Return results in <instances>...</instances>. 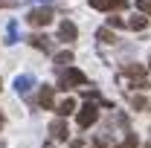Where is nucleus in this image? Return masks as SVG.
Masks as SVG:
<instances>
[{
	"instance_id": "f257e3e1",
	"label": "nucleus",
	"mask_w": 151,
	"mask_h": 148,
	"mask_svg": "<svg viewBox=\"0 0 151 148\" xmlns=\"http://www.w3.org/2000/svg\"><path fill=\"white\" fill-rule=\"evenodd\" d=\"M78 84H87V75L81 73L78 67H61V73H58V90H70V87H78Z\"/></svg>"
},
{
	"instance_id": "f03ea898",
	"label": "nucleus",
	"mask_w": 151,
	"mask_h": 148,
	"mask_svg": "<svg viewBox=\"0 0 151 148\" xmlns=\"http://www.w3.org/2000/svg\"><path fill=\"white\" fill-rule=\"evenodd\" d=\"M52 18H55L52 6H32V9L26 12V23H29L32 29H41V26H47Z\"/></svg>"
},
{
	"instance_id": "7ed1b4c3",
	"label": "nucleus",
	"mask_w": 151,
	"mask_h": 148,
	"mask_svg": "<svg viewBox=\"0 0 151 148\" xmlns=\"http://www.w3.org/2000/svg\"><path fill=\"white\" fill-rule=\"evenodd\" d=\"M125 75L134 81V87H148V67L145 64H125Z\"/></svg>"
},
{
	"instance_id": "20e7f679",
	"label": "nucleus",
	"mask_w": 151,
	"mask_h": 148,
	"mask_svg": "<svg viewBox=\"0 0 151 148\" xmlns=\"http://www.w3.org/2000/svg\"><path fill=\"white\" fill-rule=\"evenodd\" d=\"M96 119H99V108H96L93 102H87V105L78 111V128H90Z\"/></svg>"
},
{
	"instance_id": "39448f33",
	"label": "nucleus",
	"mask_w": 151,
	"mask_h": 148,
	"mask_svg": "<svg viewBox=\"0 0 151 148\" xmlns=\"http://www.w3.org/2000/svg\"><path fill=\"white\" fill-rule=\"evenodd\" d=\"M55 90H58V87H50V84L41 87V93H38V105H41L44 111H55Z\"/></svg>"
},
{
	"instance_id": "423d86ee",
	"label": "nucleus",
	"mask_w": 151,
	"mask_h": 148,
	"mask_svg": "<svg viewBox=\"0 0 151 148\" xmlns=\"http://www.w3.org/2000/svg\"><path fill=\"white\" fill-rule=\"evenodd\" d=\"M90 6L99 12H122L128 9V0H90Z\"/></svg>"
},
{
	"instance_id": "0eeeda50",
	"label": "nucleus",
	"mask_w": 151,
	"mask_h": 148,
	"mask_svg": "<svg viewBox=\"0 0 151 148\" xmlns=\"http://www.w3.org/2000/svg\"><path fill=\"white\" fill-rule=\"evenodd\" d=\"M76 38H78L76 23H73V20H61V23H58V41H64V44H73Z\"/></svg>"
},
{
	"instance_id": "6e6552de",
	"label": "nucleus",
	"mask_w": 151,
	"mask_h": 148,
	"mask_svg": "<svg viewBox=\"0 0 151 148\" xmlns=\"http://www.w3.org/2000/svg\"><path fill=\"white\" fill-rule=\"evenodd\" d=\"M12 87H15V93H20V96H26V93H29L32 87H35V75H32V73H23V75H18Z\"/></svg>"
},
{
	"instance_id": "1a4fd4ad",
	"label": "nucleus",
	"mask_w": 151,
	"mask_h": 148,
	"mask_svg": "<svg viewBox=\"0 0 151 148\" xmlns=\"http://www.w3.org/2000/svg\"><path fill=\"white\" fill-rule=\"evenodd\" d=\"M50 134H52L55 139H67V137H70V134H67V122H64V116H58L55 122L50 125Z\"/></svg>"
},
{
	"instance_id": "9d476101",
	"label": "nucleus",
	"mask_w": 151,
	"mask_h": 148,
	"mask_svg": "<svg viewBox=\"0 0 151 148\" xmlns=\"http://www.w3.org/2000/svg\"><path fill=\"white\" fill-rule=\"evenodd\" d=\"M20 32H18V20H9L6 23V44H18Z\"/></svg>"
},
{
	"instance_id": "9b49d317",
	"label": "nucleus",
	"mask_w": 151,
	"mask_h": 148,
	"mask_svg": "<svg viewBox=\"0 0 151 148\" xmlns=\"http://www.w3.org/2000/svg\"><path fill=\"white\" fill-rule=\"evenodd\" d=\"M145 26H148V18H145L142 12H139V15H134V18L128 20V29H134V32H142Z\"/></svg>"
},
{
	"instance_id": "f8f14e48",
	"label": "nucleus",
	"mask_w": 151,
	"mask_h": 148,
	"mask_svg": "<svg viewBox=\"0 0 151 148\" xmlns=\"http://www.w3.org/2000/svg\"><path fill=\"white\" fill-rule=\"evenodd\" d=\"M26 41H29V44H32L35 50H44V52L50 50V38H47V35H29Z\"/></svg>"
},
{
	"instance_id": "ddd939ff",
	"label": "nucleus",
	"mask_w": 151,
	"mask_h": 148,
	"mask_svg": "<svg viewBox=\"0 0 151 148\" xmlns=\"http://www.w3.org/2000/svg\"><path fill=\"white\" fill-rule=\"evenodd\" d=\"M55 111H58V116H70V113L76 111V99H64V102L58 105Z\"/></svg>"
},
{
	"instance_id": "4468645a",
	"label": "nucleus",
	"mask_w": 151,
	"mask_h": 148,
	"mask_svg": "<svg viewBox=\"0 0 151 148\" xmlns=\"http://www.w3.org/2000/svg\"><path fill=\"white\" fill-rule=\"evenodd\" d=\"M70 61H73V50H64V52H58V55H55V64H58V67H70Z\"/></svg>"
},
{
	"instance_id": "2eb2a0df",
	"label": "nucleus",
	"mask_w": 151,
	"mask_h": 148,
	"mask_svg": "<svg viewBox=\"0 0 151 148\" xmlns=\"http://www.w3.org/2000/svg\"><path fill=\"white\" fill-rule=\"evenodd\" d=\"M96 38H99L102 44H116V35H113L111 29H99V32H96Z\"/></svg>"
},
{
	"instance_id": "dca6fc26",
	"label": "nucleus",
	"mask_w": 151,
	"mask_h": 148,
	"mask_svg": "<svg viewBox=\"0 0 151 148\" xmlns=\"http://www.w3.org/2000/svg\"><path fill=\"white\" fill-rule=\"evenodd\" d=\"M137 142H139V137H137V134H125V139H122L116 148H137Z\"/></svg>"
},
{
	"instance_id": "f3484780",
	"label": "nucleus",
	"mask_w": 151,
	"mask_h": 148,
	"mask_svg": "<svg viewBox=\"0 0 151 148\" xmlns=\"http://www.w3.org/2000/svg\"><path fill=\"white\" fill-rule=\"evenodd\" d=\"M108 26H111V29H122V26H128V20L119 18V15H111V18H108Z\"/></svg>"
},
{
	"instance_id": "a211bd4d",
	"label": "nucleus",
	"mask_w": 151,
	"mask_h": 148,
	"mask_svg": "<svg viewBox=\"0 0 151 148\" xmlns=\"http://www.w3.org/2000/svg\"><path fill=\"white\" fill-rule=\"evenodd\" d=\"M131 105L137 108V111H145V108H148V99H145V96H134Z\"/></svg>"
},
{
	"instance_id": "6ab92c4d",
	"label": "nucleus",
	"mask_w": 151,
	"mask_h": 148,
	"mask_svg": "<svg viewBox=\"0 0 151 148\" xmlns=\"http://www.w3.org/2000/svg\"><path fill=\"white\" fill-rule=\"evenodd\" d=\"M137 9L142 15H151V0H137Z\"/></svg>"
},
{
	"instance_id": "aec40b11",
	"label": "nucleus",
	"mask_w": 151,
	"mask_h": 148,
	"mask_svg": "<svg viewBox=\"0 0 151 148\" xmlns=\"http://www.w3.org/2000/svg\"><path fill=\"white\" fill-rule=\"evenodd\" d=\"M84 99H87V102H102V96L96 90H84Z\"/></svg>"
},
{
	"instance_id": "412c9836",
	"label": "nucleus",
	"mask_w": 151,
	"mask_h": 148,
	"mask_svg": "<svg viewBox=\"0 0 151 148\" xmlns=\"http://www.w3.org/2000/svg\"><path fill=\"white\" fill-rule=\"evenodd\" d=\"M0 6H3V9H9V6H18V0H0Z\"/></svg>"
},
{
	"instance_id": "4be33fe9",
	"label": "nucleus",
	"mask_w": 151,
	"mask_h": 148,
	"mask_svg": "<svg viewBox=\"0 0 151 148\" xmlns=\"http://www.w3.org/2000/svg\"><path fill=\"white\" fill-rule=\"evenodd\" d=\"M38 6H50V3H52V0H35Z\"/></svg>"
},
{
	"instance_id": "5701e85b",
	"label": "nucleus",
	"mask_w": 151,
	"mask_h": 148,
	"mask_svg": "<svg viewBox=\"0 0 151 148\" xmlns=\"http://www.w3.org/2000/svg\"><path fill=\"white\" fill-rule=\"evenodd\" d=\"M145 148H151V131H148V137H145Z\"/></svg>"
},
{
	"instance_id": "b1692460",
	"label": "nucleus",
	"mask_w": 151,
	"mask_h": 148,
	"mask_svg": "<svg viewBox=\"0 0 151 148\" xmlns=\"http://www.w3.org/2000/svg\"><path fill=\"white\" fill-rule=\"evenodd\" d=\"M3 125H6V116H3V111H0V128H3Z\"/></svg>"
},
{
	"instance_id": "393cba45",
	"label": "nucleus",
	"mask_w": 151,
	"mask_h": 148,
	"mask_svg": "<svg viewBox=\"0 0 151 148\" xmlns=\"http://www.w3.org/2000/svg\"><path fill=\"white\" fill-rule=\"evenodd\" d=\"M93 148H105V142H99V145H93Z\"/></svg>"
},
{
	"instance_id": "a878e982",
	"label": "nucleus",
	"mask_w": 151,
	"mask_h": 148,
	"mask_svg": "<svg viewBox=\"0 0 151 148\" xmlns=\"http://www.w3.org/2000/svg\"><path fill=\"white\" fill-rule=\"evenodd\" d=\"M148 70H151V55H148Z\"/></svg>"
},
{
	"instance_id": "bb28decb",
	"label": "nucleus",
	"mask_w": 151,
	"mask_h": 148,
	"mask_svg": "<svg viewBox=\"0 0 151 148\" xmlns=\"http://www.w3.org/2000/svg\"><path fill=\"white\" fill-rule=\"evenodd\" d=\"M0 87H3V81H0Z\"/></svg>"
}]
</instances>
